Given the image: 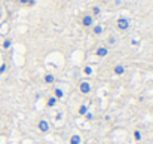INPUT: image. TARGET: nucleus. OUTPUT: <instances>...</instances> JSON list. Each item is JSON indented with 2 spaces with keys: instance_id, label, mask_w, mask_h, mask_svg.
<instances>
[{
  "instance_id": "10",
  "label": "nucleus",
  "mask_w": 153,
  "mask_h": 144,
  "mask_svg": "<svg viewBox=\"0 0 153 144\" xmlns=\"http://www.w3.org/2000/svg\"><path fill=\"white\" fill-rule=\"evenodd\" d=\"M56 102H58V99L52 95V96H49V98L46 99V107H48V108H52V107H55V105H56Z\"/></svg>"
},
{
  "instance_id": "24",
  "label": "nucleus",
  "mask_w": 153,
  "mask_h": 144,
  "mask_svg": "<svg viewBox=\"0 0 153 144\" xmlns=\"http://www.w3.org/2000/svg\"><path fill=\"white\" fill-rule=\"evenodd\" d=\"M104 1H107V0H104Z\"/></svg>"
},
{
  "instance_id": "5",
  "label": "nucleus",
  "mask_w": 153,
  "mask_h": 144,
  "mask_svg": "<svg viewBox=\"0 0 153 144\" xmlns=\"http://www.w3.org/2000/svg\"><path fill=\"white\" fill-rule=\"evenodd\" d=\"M125 71H126V67H125L123 64H116V65L113 67V73H114V76H123Z\"/></svg>"
},
{
  "instance_id": "3",
  "label": "nucleus",
  "mask_w": 153,
  "mask_h": 144,
  "mask_svg": "<svg viewBox=\"0 0 153 144\" xmlns=\"http://www.w3.org/2000/svg\"><path fill=\"white\" fill-rule=\"evenodd\" d=\"M37 129H39L42 134H46V132H49V129H51V126H49V122H48L46 119H40V120L37 122Z\"/></svg>"
},
{
  "instance_id": "12",
  "label": "nucleus",
  "mask_w": 153,
  "mask_h": 144,
  "mask_svg": "<svg viewBox=\"0 0 153 144\" xmlns=\"http://www.w3.org/2000/svg\"><path fill=\"white\" fill-rule=\"evenodd\" d=\"M100 13H101V7H100V6H92V9H91V15L95 18V16H100Z\"/></svg>"
},
{
  "instance_id": "22",
  "label": "nucleus",
  "mask_w": 153,
  "mask_h": 144,
  "mask_svg": "<svg viewBox=\"0 0 153 144\" xmlns=\"http://www.w3.org/2000/svg\"><path fill=\"white\" fill-rule=\"evenodd\" d=\"M3 18V12H1V9H0V19Z\"/></svg>"
},
{
  "instance_id": "6",
  "label": "nucleus",
  "mask_w": 153,
  "mask_h": 144,
  "mask_svg": "<svg viewBox=\"0 0 153 144\" xmlns=\"http://www.w3.org/2000/svg\"><path fill=\"white\" fill-rule=\"evenodd\" d=\"M95 55H97L98 58H105V56L108 55V48H107V46H98L97 50H95Z\"/></svg>"
},
{
  "instance_id": "23",
  "label": "nucleus",
  "mask_w": 153,
  "mask_h": 144,
  "mask_svg": "<svg viewBox=\"0 0 153 144\" xmlns=\"http://www.w3.org/2000/svg\"><path fill=\"white\" fill-rule=\"evenodd\" d=\"M0 128H1V120H0Z\"/></svg>"
},
{
  "instance_id": "11",
  "label": "nucleus",
  "mask_w": 153,
  "mask_h": 144,
  "mask_svg": "<svg viewBox=\"0 0 153 144\" xmlns=\"http://www.w3.org/2000/svg\"><path fill=\"white\" fill-rule=\"evenodd\" d=\"M53 96H55L56 99L64 98V91H62L61 88H55V89H53Z\"/></svg>"
},
{
  "instance_id": "1",
  "label": "nucleus",
  "mask_w": 153,
  "mask_h": 144,
  "mask_svg": "<svg viewBox=\"0 0 153 144\" xmlns=\"http://www.w3.org/2000/svg\"><path fill=\"white\" fill-rule=\"evenodd\" d=\"M80 24H82V27H85V28H91V27L95 24V18H94L91 13H85V15L80 18Z\"/></svg>"
},
{
  "instance_id": "17",
  "label": "nucleus",
  "mask_w": 153,
  "mask_h": 144,
  "mask_svg": "<svg viewBox=\"0 0 153 144\" xmlns=\"http://www.w3.org/2000/svg\"><path fill=\"white\" fill-rule=\"evenodd\" d=\"M4 49H9L10 46H12V40L10 39H4V42H3V45H1Z\"/></svg>"
},
{
  "instance_id": "13",
  "label": "nucleus",
  "mask_w": 153,
  "mask_h": 144,
  "mask_svg": "<svg viewBox=\"0 0 153 144\" xmlns=\"http://www.w3.org/2000/svg\"><path fill=\"white\" fill-rule=\"evenodd\" d=\"M77 111H79V114H80V116H85L89 110H88V105H86V104H82V105L79 107V110H77Z\"/></svg>"
},
{
  "instance_id": "16",
  "label": "nucleus",
  "mask_w": 153,
  "mask_h": 144,
  "mask_svg": "<svg viewBox=\"0 0 153 144\" xmlns=\"http://www.w3.org/2000/svg\"><path fill=\"white\" fill-rule=\"evenodd\" d=\"M92 71H94V70H92V67H91V65H85V67H83V73H85L86 76H91V74H92Z\"/></svg>"
},
{
  "instance_id": "18",
  "label": "nucleus",
  "mask_w": 153,
  "mask_h": 144,
  "mask_svg": "<svg viewBox=\"0 0 153 144\" xmlns=\"http://www.w3.org/2000/svg\"><path fill=\"white\" fill-rule=\"evenodd\" d=\"M85 119H86V120H94V114H92L91 111H88V113L85 114Z\"/></svg>"
},
{
  "instance_id": "8",
  "label": "nucleus",
  "mask_w": 153,
  "mask_h": 144,
  "mask_svg": "<svg viewBox=\"0 0 153 144\" xmlns=\"http://www.w3.org/2000/svg\"><path fill=\"white\" fill-rule=\"evenodd\" d=\"M55 80H56V79H55V74H52V73H46V74H43V82H45L46 85H52Z\"/></svg>"
},
{
  "instance_id": "9",
  "label": "nucleus",
  "mask_w": 153,
  "mask_h": 144,
  "mask_svg": "<svg viewBox=\"0 0 153 144\" xmlns=\"http://www.w3.org/2000/svg\"><path fill=\"white\" fill-rule=\"evenodd\" d=\"M82 143V137L79 134H73L68 140V144H80Z\"/></svg>"
},
{
  "instance_id": "7",
  "label": "nucleus",
  "mask_w": 153,
  "mask_h": 144,
  "mask_svg": "<svg viewBox=\"0 0 153 144\" xmlns=\"http://www.w3.org/2000/svg\"><path fill=\"white\" fill-rule=\"evenodd\" d=\"M91 28H92V34H94V36H101L102 31H104L101 24H94Z\"/></svg>"
},
{
  "instance_id": "2",
  "label": "nucleus",
  "mask_w": 153,
  "mask_h": 144,
  "mask_svg": "<svg viewBox=\"0 0 153 144\" xmlns=\"http://www.w3.org/2000/svg\"><path fill=\"white\" fill-rule=\"evenodd\" d=\"M116 27H117V30H120V31H126V30L129 28V19L125 18V16L117 18V19H116Z\"/></svg>"
},
{
  "instance_id": "20",
  "label": "nucleus",
  "mask_w": 153,
  "mask_h": 144,
  "mask_svg": "<svg viewBox=\"0 0 153 144\" xmlns=\"http://www.w3.org/2000/svg\"><path fill=\"white\" fill-rule=\"evenodd\" d=\"M137 43H138V42H137V40H135V39H132V40H131V45H134V46H135V45H137Z\"/></svg>"
},
{
  "instance_id": "21",
  "label": "nucleus",
  "mask_w": 153,
  "mask_h": 144,
  "mask_svg": "<svg viewBox=\"0 0 153 144\" xmlns=\"http://www.w3.org/2000/svg\"><path fill=\"white\" fill-rule=\"evenodd\" d=\"M19 3H21V4H27V3H28V0H19Z\"/></svg>"
},
{
  "instance_id": "15",
  "label": "nucleus",
  "mask_w": 153,
  "mask_h": 144,
  "mask_svg": "<svg viewBox=\"0 0 153 144\" xmlns=\"http://www.w3.org/2000/svg\"><path fill=\"white\" fill-rule=\"evenodd\" d=\"M132 135H134V140H135V141H141V138H143V135H141V131H140V129H135Z\"/></svg>"
},
{
  "instance_id": "19",
  "label": "nucleus",
  "mask_w": 153,
  "mask_h": 144,
  "mask_svg": "<svg viewBox=\"0 0 153 144\" xmlns=\"http://www.w3.org/2000/svg\"><path fill=\"white\" fill-rule=\"evenodd\" d=\"M6 68H7V65H6V64H1V65H0V74H3V73L6 71Z\"/></svg>"
},
{
  "instance_id": "14",
  "label": "nucleus",
  "mask_w": 153,
  "mask_h": 144,
  "mask_svg": "<svg viewBox=\"0 0 153 144\" xmlns=\"http://www.w3.org/2000/svg\"><path fill=\"white\" fill-rule=\"evenodd\" d=\"M107 43H108V46H114V45L117 43V37H116V36H108Z\"/></svg>"
},
{
  "instance_id": "4",
  "label": "nucleus",
  "mask_w": 153,
  "mask_h": 144,
  "mask_svg": "<svg viewBox=\"0 0 153 144\" xmlns=\"http://www.w3.org/2000/svg\"><path fill=\"white\" fill-rule=\"evenodd\" d=\"M91 89H92L91 82H88V80H82V82L79 83V92H80V94H89Z\"/></svg>"
}]
</instances>
